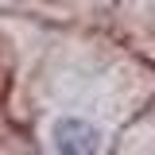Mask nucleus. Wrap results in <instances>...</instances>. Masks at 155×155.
I'll list each match as a JSON object with an SVG mask.
<instances>
[{
    "label": "nucleus",
    "instance_id": "1",
    "mask_svg": "<svg viewBox=\"0 0 155 155\" xmlns=\"http://www.w3.org/2000/svg\"><path fill=\"white\" fill-rule=\"evenodd\" d=\"M54 147H58V155H97L101 151V132L81 116H66L54 124Z\"/></svg>",
    "mask_w": 155,
    "mask_h": 155
}]
</instances>
